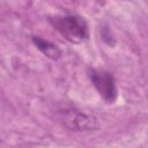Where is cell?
<instances>
[{
	"label": "cell",
	"instance_id": "4",
	"mask_svg": "<svg viewBox=\"0 0 148 148\" xmlns=\"http://www.w3.org/2000/svg\"><path fill=\"white\" fill-rule=\"evenodd\" d=\"M32 42L34 44L37 46V49L44 53L46 57H49L50 59H53V60H57L60 56H61V50L53 43L46 40V39H43L42 37H32Z\"/></svg>",
	"mask_w": 148,
	"mask_h": 148
},
{
	"label": "cell",
	"instance_id": "2",
	"mask_svg": "<svg viewBox=\"0 0 148 148\" xmlns=\"http://www.w3.org/2000/svg\"><path fill=\"white\" fill-rule=\"evenodd\" d=\"M61 124L71 131H92L98 127L95 116L76 109H65L59 112Z\"/></svg>",
	"mask_w": 148,
	"mask_h": 148
},
{
	"label": "cell",
	"instance_id": "1",
	"mask_svg": "<svg viewBox=\"0 0 148 148\" xmlns=\"http://www.w3.org/2000/svg\"><path fill=\"white\" fill-rule=\"evenodd\" d=\"M52 24L67 40L74 44L82 43L89 36L86 21L79 16L67 15L56 17L52 20Z\"/></svg>",
	"mask_w": 148,
	"mask_h": 148
},
{
	"label": "cell",
	"instance_id": "3",
	"mask_svg": "<svg viewBox=\"0 0 148 148\" xmlns=\"http://www.w3.org/2000/svg\"><path fill=\"white\" fill-rule=\"evenodd\" d=\"M90 79L96 90L106 102H113L116 99L117 88L114 79L109 72L104 69H91Z\"/></svg>",
	"mask_w": 148,
	"mask_h": 148
}]
</instances>
